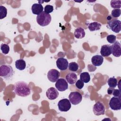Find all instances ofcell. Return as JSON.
Instances as JSON below:
<instances>
[{
  "mask_svg": "<svg viewBox=\"0 0 121 121\" xmlns=\"http://www.w3.org/2000/svg\"><path fill=\"white\" fill-rule=\"evenodd\" d=\"M100 53L103 57H108L112 54L111 46L108 44L103 45L101 46Z\"/></svg>",
  "mask_w": 121,
  "mask_h": 121,
  "instance_id": "obj_14",
  "label": "cell"
},
{
  "mask_svg": "<svg viewBox=\"0 0 121 121\" xmlns=\"http://www.w3.org/2000/svg\"><path fill=\"white\" fill-rule=\"evenodd\" d=\"M75 85L77 88L79 89H81L84 86V83L80 79H78V80H77V81L75 83Z\"/></svg>",
  "mask_w": 121,
  "mask_h": 121,
  "instance_id": "obj_30",
  "label": "cell"
},
{
  "mask_svg": "<svg viewBox=\"0 0 121 121\" xmlns=\"http://www.w3.org/2000/svg\"><path fill=\"white\" fill-rule=\"evenodd\" d=\"M80 79L84 83H88L90 80V76L87 72H82L80 74Z\"/></svg>",
  "mask_w": 121,
  "mask_h": 121,
  "instance_id": "obj_21",
  "label": "cell"
},
{
  "mask_svg": "<svg viewBox=\"0 0 121 121\" xmlns=\"http://www.w3.org/2000/svg\"><path fill=\"white\" fill-rule=\"evenodd\" d=\"M107 83H108V86H109L110 87L115 88L118 84L117 80L114 77L110 78L108 79Z\"/></svg>",
  "mask_w": 121,
  "mask_h": 121,
  "instance_id": "obj_22",
  "label": "cell"
},
{
  "mask_svg": "<svg viewBox=\"0 0 121 121\" xmlns=\"http://www.w3.org/2000/svg\"><path fill=\"white\" fill-rule=\"evenodd\" d=\"M46 95L50 100H55L58 97L59 92L56 88L52 87L47 89L46 92Z\"/></svg>",
  "mask_w": 121,
  "mask_h": 121,
  "instance_id": "obj_13",
  "label": "cell"
},
{
  "mask_svg": "<svg viewBox=\"0 0 121 121\" xmlns=\"http://www.w3.org/2000/svg\"><path fill=\"white\" fill-rule=\"evenodd\" d=\"M114 88H111V87H109V88H108L107 89V93L108 94L111 95L112 94V92L113 91V90Z\"/></svg>",
  "mask_w": 121,
  "mask_h": 121,
  "instance_id": "obj_32",
  "label": "cell"
},
{
  "mask_svg": "<svg viewBox=\"0 0 121 121\" xmlns=\"http://www.w3.org/2000/svg\"><path fill=\"white\" fill-rule=\"evenodd\" d=\"M69 69L73 72H76L78 69V65L76 62H71L69 64Z\"/></svg>",
  "mask_w": 121,
  "mask_h": 121,
  "instance_id": "obj_23",
  "label": "cell"
},
{
  "mask_svg": "<svg viewBox=\"0 0 121 121\" xmlns=\"http://www.w3.org/2000/svg\"><path fill=\"white\" fill-rule=\"evenodd\" d=\"M93 111L95 115H103L104 113L105 107L103 104L100 102H97L94 105Z\"/></svg>",
  "mask_w": 121,
  "mask_h": 121,
  "instance_id": "obj_9",
  "label": "cell"
},
{
  "mask_svg": "<svg viewBox=\"0 0 121 121\" xmlns=\"http://www.w3.org/2000/svg\"><path fill=\"white\" fill-rule=\"evenodd\" d=\"M31 10L34 14L38 15L43 11V7L40 3H35L32 6Z\"/></svg>",
  "mask_w": 121,
  "mask_h": 121,
  "instance_id": "obj_16",
  "label": "cell"
},
{
  "mask_svg": "<svg viewBox=\"0 0 121 121\" xmlns=\"http://www.w3.org/2000/svg\"><path fill=\"white\" fill-rule=\"evenodd\" d=\"M121 15V9H114L112 10L111 12V16L113 18H117Z\"/></svg>",
  "mask_w": 121,
  "mask_h": 121,
  "instance_id": "obj_27",
  "label": "cell"
},
{
  "mask_svg": "<svg viewBox=\"0 0 121 121\" xmlns=\"http://www.w3.org/2000/svg\"><path fill=\"white\" fill-rule=\"evenodd\" d=\"M0 49L4 54H7L9 52V46L5 43H1L0 45Z\"/></svg>",
  "mask_w": 121,
  "mask_h": 121,
  "instance_id": "obj_25",
  "label": "cell"
},
{
  "mask_svg": "<svg viewBox=\"0 0 121 121\" xmlns=\"http://www.w3.org/2000/svg\"><path fill=\"white\" fill-rule=\"evenodd\" d=\"M13 91L17 95L22 97L27 96L31 93V89L28 84L22 81L15 83Z\"/></svg>",
  "mask_w": 121,
  "mask_h": 121,
  "instance_id": "obj_1",
  "label": "cell"
},
{
  "mask_svg": "<svg viewBox=\"0 0 121 121\" xmlns=\"http://www.w3.org/2000/svg\"><path fill=\"white\" fill-rule=\"evenodd\" d=\"M109 105L110 107L113 110L117 111L121 109V98L113 96L110 100Z\"/></svg>",
  "mask_w": 121,
  "mask_h": 121,
  "instance_id": "obj_7",
  "label": "cell"
},
{
  "mask_svg": "<svg viewBox=\"0 0 121 121\" xmlns=\"http://www.w3.org/2000/svg\"><path fill=\"white\" fill-rule=\"evenodd\" d=\"M52 20V17L50 14H47L43 11L36 17V21L38 24L42 26H45L48 25Z\"/></svg>",
  "mask_w": 121,
  "mask_h": 121,
  "instance_id": "obj_2",
  "label": "cell"
},
{
  "mask_svg": "<svg viewBox=\"0 0 121 121\" xmlns=\"http://www.w3.org/2000/svg\"><path fill=\"white\" fill-rule=\"evenodd\" d=\"M44 11L47 13L50 14V13H52L53 10V7L50 5H47L45 6L44 8Z\"/></svg>",
  "mask_w": 121,
  "mask_h": 121,
  "instance_id": "obj_29",
  "label": "cell"
},
{
  "mask_svg": "<svg viewBox=\"0 0 121 121\" xmlns=\"http://www.w3.org/2000/svg\"><path fill=\"white\" fill-rule=\"evenodd\" d=\"M59 110L61 112H67L71 108V105L69 100L64 98L60 100L58 104Z\"/></svg>",
  "mask_w": 121,
  "mask_h": 121,
  "instance_id": "obj_6",
  "label": "cell"
},
{
  "mask_svg": "<svg viewBox=\"0 0 121 121\" xmlns=\"http://www.w3.org/2000/svg\"><path fill=\"white\" fill-rule=\"evenodd\" d=\"M106 39L110 43H113L116 40V36L113 35H110L107 36Z\"/></svg>",
  "mask_w": 121,
  "mask_h": 121,
  "instance_id": "obj_28",
  "label": "cell"
},
{
  "mask_svg": "<svg viewBox=\"0 0 121 121\" xmlns=\"http://www.w3.org/2000/svg\"><path fill=\"white\" fill-rule=\"evenodd\" d=\"M121 0H111L110 2L111 6L114 9H120L121 8Z\"/></svg>",
  "mask_w": 121,
  "mask_h": 121,
  "instance_id": "obj_26",
  "label": "cell"
},
{
  "mask_svg": "<svg viewBox=\"0 0 121 121\" xmlns=\"http://www.w3.org/2000/svg\"><path fill=\"white\" fill-rule=\"evenodd\" d=\"M70 102L74 105L79 104L82 100V95L78 92H72L69 96Z\"/></svg>",
  "mask_w": 121,
  "mask_h": 121,
  "instance_id": "obj_5",
  "label": "cell"
},
{
  "mask_svg": "<svg viewBox=\"0 0 121 121\" xmlns=\"http://www.w3.org/2000/svg\"><path fill=\"white\" fill-rule=\"evenodd\" d=\"M112 95L115 97H118L121 98V92L119 89L114 88Z\"/></svg>",
  "mask_w": 121,
  "mask_h": 121,
  "instance_id": "obj_31",
  "label": "cell"
},
{
  "mask_svg": "<svg viewBox=\"0 0 121 121\" xmlns=\"http://www.w3.org/2000/svg\"><path fill=\"white\" fill-rule=\"evenodd\" d=\"M104 61V58L101 55H95L91 58V62L92 64L95 66H101Z\"/></svg>",
  "mask_w": 121,
  "mask_h": 121,
  "instance_id": "obj_15",
  "label": "cell"
},
{
  "mask_svg": "<svg viewBox=\"0 0 121 121\" xmlns=\"http://www.w3.org/2000/svg\"><path fill=\"white\" fill-rule=\"evenodd\" d=\"M60 76V72L56 69H51L47 73L48 79L52 82H56L59 79Z\"/></svg>",
  "mask_w": 121,
  "mask_h": 121,
  "instance_id": "obj_10",
  "label": "cell"
},
{
  "mask_svg": "<svg viewBox=\"0 0 121 121\" xmlns=\"http://www.w3.org/2000/svg\"><path fill=\"white\" fill-rule=\"evenodd\" d=\"M107 27L115 33H119L121 30V22L115 18L108 21Z\"/></svg>",
  "mask_w": 121,
  "mask_h": 121,
  "instance_id": "obj_4",
  "label": "cell"
},
{
  "mask_svg": "<svg viewBox=\"0 0 121 121\" xmlns=\"http://www.w3.org/2000/svg\"><path fill=\"white\" fill-rule=\"evenodd\" d=\"M101 24L97 22H93L88 25V28L90 31H95L99 30L101 27Z\"/></svg>",
  "mask_w": 121,
  "mask_h": 121,
  "instance_id": "obj_20",
  "label": "cell"
},
{
  "mask_svg": "<svg viewBox=\"0 0 121 121\" xmlns=\"http://www.w3.org/2000/svg\"><path fill=\"white\" fill-rule=\"evenodd\" d=\"M14 73L13 68L10 65H3L0 67V76L6 79L12 78Z\"/></svg>",
  "mask_w": 121,
  "mask_h": 121,
  "instance_id": "obj_3",
  "label": "cell"
},
{
  "mask_svg": "<svg viewBox=\"0 0 121 121\" xmlns=\"http://www.w3.org/2000/svg\"><path fill=\"white\" fill-rule=\"evenodd\" d=\"M56 63L57 68L60 70H65L68 68V61L66 59L63 57L58 58Z\"/></svg>",
  "mask_w": 121,
  "mask_h": 121,
  "instance_id": "obj_11",
  "label": "cell"
},
{
  "mask_svg": "<svg viewBox=\"0 0 121 121\" xmlns=\"http://www.w3.org/2000/svg\"><path fill=\"white\" fill-rule=\"evenodd\" d=\"M55 87L58 91L63 92L68 89V84L66 80L63 78H59L55 83Z\"/></svg>",
  "mask_w": 121,
  "mask_h": 121,
  "instance_id": "obj_8",
  "label": "cell"
},
{
  "mask_svg": "<svg viewBox=\"0 0 121 121\" xmlns=\"http://www.w3.org/2000/svg\"><path fill=\"white\" fill-rule=\"evenodd\" d=\"M15 64L16 68L19 70H23L25 69L26 67V61L23 59L17 60L15 61Z\"/></svg>",
  "mask_w": 121,
  "mask_h": 121,
  "instance_id": "obj_19",
  "label": "cell"
},
{
  "mask_svg": "<svg viewBox=\"0 0 121 121\" xmlns=\"http://www.w3.org/2000/svg\"><path fill=\"white\" fill-rule=\"evenodd\" d=\"M7 15V9L3 6H0V19H3L6 17Z\"/></svg>",
  "mask_w": 121,
  "mask_h": 121,
  "instance_id": "obj_24",
  "label": "cell"
},
{
  "mask_svg": "<svg viewBox=\"0 0 121 121\" xmlns=\"http://www.w3.org/2000/svg\"><path fill=\"white\" fill-rule=\"evenodd\" d=\"M112 53L116 57H119L121 55V44L118 41H115L111 46Z\"/></svg>",
  "mask_w": 121,
  "mask_h": 121,
  "instance_id": "obj_12",
  "label": "cell"
},
{
  "mask_svg": "<svg viewBox=\"0 0 121 121\" xmlns=\"http://www.w3.org/2000/svg\"><path fill=\"white\" fill-rule=\"evenodd\" d=\"M66 79L68 83L70 85H73L77 81V75L74 72L69 73L66 76Z\"/></svg>",
  "mask_w": 121,
  "mask_h": 121,
  "instance_id": "obj_17",
  "label": "cell"
},
{
  "mask_svg": "<svg viewBox=\"0 0 121 121\" xmlns=\"http://www.w3.org/2000/svg\"><path fill=\"white\" fill-rule=\"evenodd\" d=\"M74 34L76 38L82 39L85 36V32L82 27H78L75 29Z\"/></svg>",
  "mask_w": 121,
  "mask_h": 121,
  "instance_id": "obj_18",
  "label": "cell"
}]
</instances>
